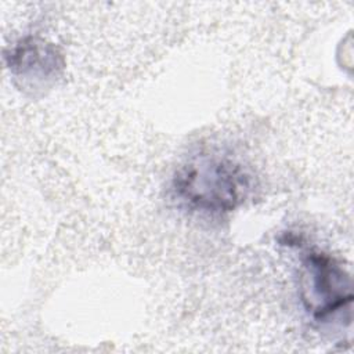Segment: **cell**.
Listing matches in <instances>:
<instances>
[{
	"instance_id": "6da1fadb",
	"label": "cell",
	"mask_w": 354,
	"mask_h": 354,
	"mask_svg": "<svg viewBox=\"0 0 354 354\" xmlns=\"http://www.w3.org/2000/svg\"><path fill=\"white\" fill-rule=\"evenodd\" d=\"M250 177L242 165L218 155H201L173 177L176 198L189 209L220 214L234 210L248 195Z\"/></svg>"
},
{
	"instance_id": "7a4b0ae2",
	"label": "cell",
	"mask_w": 354,
	"mask_h": 354,
	"mask_svg": "<svg viewBox=\"0 0 354 354\" xmlns=\"http://www.w3.org/2000/svg\"><path fill=\"white\" fill-rule=\"evenodd\" d=\"M301 300L315 318H325L351 301L348 274L328 254L311 252L303 261Z\"/></svg>"
}]
</instances>
